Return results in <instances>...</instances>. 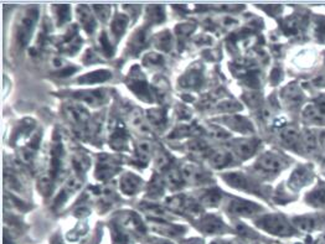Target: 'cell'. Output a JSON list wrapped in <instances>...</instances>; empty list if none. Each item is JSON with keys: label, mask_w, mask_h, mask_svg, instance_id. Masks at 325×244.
<instances>
[{"label": "cell", "mask_w": 325, "mask_h": 244, "mask_svg": "<svg viewBox=\"0 0 325 244\" xmlns=\"http://www.w3.org/2000/svg\"><path fill=\"white\" fill-rule=\"evenodd\" d=\"M287 166V161L280 154L267 151L260 155L254 164V169L260 175L264 177H273L280 174Z\"/></svg>", "instance_id": "1"}, {"label": "cell", "mask_w": 325, "mask_h": 244, "mask_svg": "<svg viewBox=\"0 0 325 244\" xmlns=\"http://www.w3.org/2000/svg\"><path fill=\"white\" fill-rule=\"evenodd\" d=\"M38 9L32 7L25 12V15L20 20L19 26H18L16 30V40L22 47H25L29 43L30 38H32L34 27H35L36 21H38Z\"/></svg>", "instance_id": "2"}, {"label": "cell", "mask_w": 325, "mask_h": 244, "mask_svg": "<svg viewBox=\"0 0 325 244\" xmlns=\"http://www.w3.org/2000/svg\"><path fill=\"white\" fill-rule=\"evenodd\" d=\"M257 225L264 228L270 233H273V235L290 236L293 233L292 228L288 225L287 221L280 216H266V217L260 218L257 221Z\"/></svg>", "instance_id": "3"}, {"label": "cell", "mask_w": 325, "mask_h": 244, "mask_svg": "<svg viewBox=\"0 0 325 244\" xmlns=\"http://www.w3.org/2000/svg\"><path fill=\"white\" fill-rule=\"evenodd\" d=\"M120 161L116 156L100 155L96 165V177L100 181L110 179L120 171Z\"/></svg>", "instance_id": "4"}, {"label": "cell", "mask_w": 325, "mask_h": 244, "mask_svg": "<svg viewBox=\"0 0 325 244\" xmlns=\"http://www.w3.org/2000/svg\"><path fill=\"white\" fill-rule=\"evenodd\" d=\"M65 112L67 118L71 120V123L77 129L88 130L90 125H91L90 124L91 117H90V113L84 107L78 104H68L66 105Z\"/></svg>", "instance_id": "5"}, {"label": "cell", "mask_w": 325, "mask_h": 244, "mask_svg": "<svg viewBox=\"0 0 325 244\" xmlns=\"http://www.w3.org/2000/svg\"><path fill=\"white\" fill-rule=\"evenodd\" d=\"M260 207L254 202L246 201L240 199H230L228 202V212L234 216H241V217H251L258 213Z\"/></svg>", "instance_id": "6"}, {"label": "cell", "mask_w": 325, "mask_h": 244, "mask_svg": "<svg viewBox=\"0 0 325 244\" xmlns=\"http://www.w3.org/2000/svg\"><path fill=\"white\" fill-rule=\"evenodd\" d=\"M182 177L185 181L192 182V184H205V182L210 181V175L206 173L205 170L200 168V166L195 165V164L186 163L182 166L180 169Z\"/></svg>", "instance_id": "7"}, {"label": "cell", "mask_w": 325, "mask_h": 244, "mask_svg": "<svg viewBox=\"0 0 325 244\" xmlns=\"http://www.w3.org/2000/svg\"><path fill=\"white\" fill-rule=\"evenodd\" d=\"M303 120L308 124L324 125L325 127V104H309L302 113Z\"/></svg>", "instance_id": "8"}, {"label": "cell", "mask_w": 325, "mask_h": 244, "mask_svg": "<svg viewBox=\"0 0 325 244\" xmlns=\"http://www.w3.org/2000/svg\"><path fill=\"white\" fill-rule=\"evenodd\" d=\"M110 146L116 150H124L128 146V135L120 120H116L110 128Z\"/></svg>", "instance_id": "9"}, {"label": "cell", "mask_w": 325, "mask_h": 244, "mask_svg": "<svg viewBox=\"0 0 325 244\" xmlns=\"http://www.w3.org/2000/svg\"><path fill=\"white\" fill-rule=\"evenodd\" d=\"M232 149L238 158L248 159L256 154L258 141L254 139H237L232 141Z\"/></svg>", "instance_id": "10"}, {"label": "cell", "mask_w": 325, "mask_h": 244, "mask_svg": "<svg viewBox=\"0 0 325 244\" xmlns=\"http://www.w3.org/2000/svg\"><path fill=\"white\" fill-rule=\"evenodd\" d=\"M120 191H122L123 194L127 195V196H133V195H136V192L142 189L143 181H142L140 177L136 176V175L132 173H126L120 177Z\"/></svg>", "instance_id": "11"}, {"label": "cell", "mask_w": 325, "mask_h": 244, "mask_svg": "<svg viewBox=\"0 0 325 244\" xmlns=\"http://www.w3.org/2000/svg\"><path fill=\"white\" fill-rule=\"evenodd\" d=\"M74 98L84 102L92 107L102 105L106 101V92L103 89H91V91H80L74 94Z\"/></svg>", "instance_id": "12"}, {"label": "cell", "mask_w": 325, "mask_h": 244, "mask_svg": "<svg viewBox=\"0 0 325 244\" xmlns=\"http://www.w3.org/2000/svg\"><path fill=\"white\" fill-rule=\"evenodd\" d=\"M224 123L226 125H228L230 128H232V129L237 130L240 133H244V134H250V133L254 132V127H252L251 122L244 117L231 115V117H226L224 119Z\"/></svg>", "instance_id": "13"}, {"label": "cell", "mask_w": 325, "mask_h": 244, "mask_svg": "<svg viewBox=\"0 0 325 244\" xmlns=\"http://www.w3.org/2000/svg\"><path fill=\"white\" fill-rule=\"evenodd\" d=\"M300 139L302 132L296 127H286L280 132V140H282V143L286 146H290L292 149H296L298 146H300Z\"/></svg>", "instance_id": "14"}, {"label": "cell", "mask_w": 325, "mask_h": 244, "mask_svg": "<svg viewBox=\"0 0 325 244\" xmlns=\"http://www.w3.org/2000/svg\"><path fill=\"white\" fill-rule=\"evenodd\" d=\"M198 226H200V230L206 233H220L225 230L222 221L216 216H205L200 220Z\"/></svg>", "instance_id": "15"}, {"label": "cell", "mask_w": 325, "mask_h": 244, "mask_svg": "<svg viewBox=\"0 0 325 244\" xmlns=\"http://www.w3.org/2000/svg\"><path fill=\"white\" fill-rule=\"evenodd\" d=\"M77 17H78L80 22H81V25L87 32H94L96 30V19H94V14L87 6L84 5V6H80L77 9Z\"/></svg>", "instance_id": "16"}, {"label": "cell", "mask_w": 325, "mask_h": 244, "mask_svg": "<svg viewBox=\"0 0 325 244\" xmlns=\"http://www.w3.org/2000/svg\"><path fill=\"white\" fill-rule=\"evenodd\" d=\"M208 161L210 165L215 169H222L231 164L232 155L231 153L225 149H220V150H215L210 156H208Z\"/></svg>", "instance_id": "17"}, {"label": "cell", "mask_w": 325, "mask_h": 244, "mask_svg": "<svg viewBox=\"0 0 325 244\" xmlns=\"http://www.w3.org/2000/svg\"><path fill=\"white\" fill-rule=\"evenodd\" d=\"M148 122L153 125L156 129H164L166 124V110L164 108H154L146 112Z\"/></svg>", "instance_id": "18"}, {"label": "cell", "mask_w": 325, "mask_h": 244, "mask_svg": "<svg viewBox=\"0 0 325 244\" xmlns=\"http://www.w3.org/2000/svg\"><path fill=\"white\" fill-rule=\"evenodd\" d=\"M200 204L206 207H216L222 200V194L218 189L205 190L200 195Z\"/></svg>", "instance_id": "19"}, {"label": "cell", "mask_w": 325, "mask_h": 244, "mask_svg": "<svg viewBox=\"0 0 325 244\" xmlns=\"http://www.w3.org/2000/svg\"><path fill=\"white\" fill-rule=\"evenodd\" d=\"M152 155V144L148 140L143 139L138 143L136 151V160L139 165L144 166L149 163Z\"/></svg>", "instance_id": "20"}, {"label": "cell", "mask_w": 325, "mask_h": 244, "mask_svg": "<svg viewBox=\"0 0 325 244\" xmlns=\"http://www.w3.org/2000/svg\"><path fill=\"white\" fill-rule=\"evenodd\" d=\"M300 146L306 153L312 154L318 148V138L314 134V132L306 129L304 132H302V139H300Z\"/></svg>", "instance_id": "21"}, {"label": "cell", "mask_w": 325, "mask_h": 244, "mask_svg": "<svg viewBox=\"0 0 325 244\" xmlns=\"http://www.w3.org/2000/svg\"><path fill=\"white\" fill-rule=\"evenodd\" d=\"M224 180L230 185L234 186L236 189L247 190L250 187V181L247 179V176H244V174L240 173H228L224 175Z\"/></svg>", "instance_id": "22"}, {"label": "cell", "mask_w": 325, "mask_h": 244, "mask_svg": "<svg viewBox=\"0 0 325 244\" xmlns=\"http://www.w3.org/2000/svg\"><path fill=\"white\" fill-rule=\"evenodd\" d=\"M153 228L164 236H179L184 232V230L179 226L168 225L166 221H153Z\"/></svg>", "instance_id": "23"}, {"label": "cell", "mask_w": 325, "mask_h": 244, "mask_svg": "<svg viewBox=\"0 0 325 244\" xmlns=\"http://www.w3.org/2000/svg\"><path fill=\"white\" fill-rule=\"evenodd\" d=\"M130 123H132V125H133L134 129L138 130V132L140 133V134L146 135V134H149V133H150L148 125L146 124L143 117H142V113L139 112L138 109L132 110L130 114Z\"/></svg>", "instance_id": "24"}, {"label": "cell", "mask_w": 325, "mask_h": 244, "mask_svg": "<svg viewBox=\"0 0 325 244\" xmlns=\"http://www.w3.org/2000/svg\"><path fill=\"white\" fill-rule=\"evenodd\" d=\"M201 81H202V74H201L200 70H192L188 73H185L184 76L180 79V84H182L184 87H192V88H196L201 84Z\"/></svg>", "instance_id": "25"}, {"label": "cell", "mask_w": 325, "mask_h": 244, "mask_svg": "<svg viewBox=\"0 0 325 244\" xmlns=\"http://www.w3.org/2000/svg\"><path fill=\"white\" fill-rule=\"evenodd\" d=\"M123 225L127 228H130V230L138 233H143L144 230H146L143 222H142L139 216H136V213H127V215L123 216Z\"/></svg>", "instance_id": "26"}, {"label": "cell", "mask_w": 325, "mask_h": 244, "mask_svg": "<svg viewBox=\"0 0 325 244\" xmlns=\"http://www.w3.org/2000/svg\"><path fill=\"white\" fill-rule=\"evenodd\" d=\"M110 77V71L100 70V71H94L92 72V73H88L86 74V76L81 77V79H80L78 82L84 84H94V83H100V82L106 81V79H108Z\"/></svg>", "instance_id": "27"}, {"label": "cell", "mask_w": 325, "mask_h": 244, "mask_svg": "<svg viewBox=\"0 0 325 244\" xmlns=\"http://www.w3.org/2000/svg\"><path fill=\"white\" fill-rule=\"evenodd\" d=\"M128 25V17L123 14H117L114 16V19L112 20L110 24V29H112V34L116 37H120L126 31V27Z\"/></svg>", "instance_id": "28"}, {"label": "cell", "mask_w": 325, "mask_h": 244, "mask_svg": "<svg viewBox=\"0 0 325 244\" xmlns=\"http://www.w3.org/2000/svg\"><path fill=\"white\" fill-rule=\"evenodd\" d=\"M309 179H310V174H309V171L306 170V169H298V170L296 171L292 175V177H290V186H292V189H300L303 185L308 184L309 182Z\"/></svg>", "instance_id": "29"}, {"label": "cell", "mask_w": 325, "mask_h": 244, "mask_svg": "<svg viewBox=\"0 0 325 244\" xmlns=\"http://www.w3.org/2000/svg\"><path fill=\"white\" fill-rule=\"evenodd\" d=\"M186 146L189 153L195 156H205L208 153V150H210L208 144L201 139H192Z\"/></svg>", "instance_id": "30"}, {"label": "cell", "mask_w": 325, "mask_h": 244, "mask_svg": "<svg viewBox=\"0 0 325 244\" xmlns=\"http://www.w3.org/2000/svg\"><path fill=\"white\" fill-rule=\"evenodd\" d=\"M148 40H149L148 30L146 29L138 30V31L133 35V37H132L130 40V45H132L130 50L136 51H136H139L142 47H144V46L146 45Z\"/></svg>", "instance_id": "31"}, {"label": "cell", "mask_w": 325, "mask_h": 244, "mask_svg": "<svg viewBox=\"0 0 325 244\" xmlns=\"http://www.w3.org/2000/svg\"><path fill=\"white\" fill-rule=\"evenodd\" d=\"M198 133H200V128L196 127L194 124H184L182 127L176 128L174 132L170 134V138L176 139V138H185L190 137V135H196Z\"/></svg>", "instance_id": "32"}, {"label": "cell", "mask_w": 325, "mask_h": 244, "mask_svg": "<svg viewBox=\"0 0 325 244\" xmlns=\"http://www.w3.org/2000/svg\"><path fill=\"white\" fill-rule=\"evenodd\" d=\"M142 209L146 211L149 216H152V217L159 218V221H166L168 212L165 211L164 207L148 202V204H142Z\"/></svg>", "instance_id": "33"}, {"label": "cell", "mask_w": 325, "mask_h": 244, "mask_svg": "<svg viewBox=\"0 0 325 244\" xmlns=\"http://www.w3.org/2000/svg\"><path fill=\"white\" fill-rule=\"evenodd\" d=\"M185 182L184 177H182V171L176 170V169H172L166 175V185L172 190H178L182 186Z\"/></svg>", "instance_id": "34"}, {"label": "cell", "mask_w": 325, "mask_h": 244, "mask_svg": "<svg viewBox=\"0 0 325 244\" xmlns=\"http://www.w3.org/2000/svg\"><path fill=\"white\" fill-rule=\"evenodd\" d=\"M4 182H5V186L12 189V191H16V192L22 191V182H20L19 177H18L14 173H10V171L5 170Z\"/></svg>", "instance_id": "35"}, {"label": "cell", "mask_w": 325, "mask_h": 244, "mask_svg": "<svg viewBox=\"0 0 325 244\" xmlns=\"http://www.w3.org/2000/svg\"><path fill=\"white\" fill-rule=\"evenodd\" d=\"M206 134H208L210 138H214V139H216V140H226V139H230V138H231V134H230L228 130H225L224 128L216 127V125L208 127Z\"/></svg>", "instance_id": "36"}, {"label": "cell", "mask_w": 325, "mask_h": 244, "mask_svg": "<svg viewBox=\"0 0 325 244\" xmlns=\"http://www.w3.org/2000/svg\"><path fill=\"white\" fill-rule=\"evenodd\" d=\"M308 201L316 207L325 206V187H319L312 192V197H308Z\"/></svg>", "instance_id": "37"}, {"label": "cell", "mask_w": 325, "mask_h": 244, "mask_svg": "<svg viewBox=\"0 0 325 244\" xmlns=\"http://www.w3.org/2000/svg\"><path fill=\"white\" fill-rule=\"evenodd\" d=\"M172 35H170V32L164 31L156 36V47H159L160 50L169 51L170 48H172Z\"/></svg>", "instance_id": "38"}, {"label": "cell", "mask_w": 325, "mask_h": 244, "mask_svg": "<svg viewBox=\"0 0 325 244\" xmlns=\"http://www.w3.org/2000/svg\"><path fill=\"white\" fill-rule=\"evenodd\" d=\"M162 191H164V182H162V177L154 176L150 182V187H149V195H152L153 197H158L162 194Z\"/></svg>", "instance_id": "39"}, {"label": "cell", "mask_w": 325, "mask_h": 244, "mask_svg": "<svg viewBox=\"0 0 325 244\" xmlns=\"http://www.w3.org/2000/svg\"><path fill=\"white\" fill-rule=\"evenodd\" d=\"M170 161H172V158H170L169 154L165 150H159L156 155V166L158 169H165L170 165Z\"/></svg>", "instance_id": "40"}, {"label": "cell", "mask_w": 325, "mask_h": 244, "mask_svg": "<svg viewBox=\"0 0 325 244\" xmlns=\"http://www.w3.org/2000/svg\"><path fill=\"white\" fill-rule=\"evenodd\" d=\"M162 62H164V60H162V56L158 55V53H154V52L148 53V55L144 56V58H143V63L146 66H148V67L162 66Z\"/></svg>", "instance_id": "41"}, {"label": "cell", "mask_w": 325, "mask_h": 244, "mask_svg": "<svg viewBox=\"0 0 325 244\" xmlns=\"http://www.w3.org/2000/svg\"><path fill=\"white\" fill-rule=\"evenodd\" d=\"M152 22H160L164 20V10L160 6H152L148 9V15H146Z\"/></svg>", "instance_id": "42"}, {"label": "cell", "mask_w": 325, "mask_h": 244, "mask_svg": "<svg viewBox=\"0 0 325 244\" xmlns=\"http://www.w3.org/2000/svg\"><path fill=\"white\" fill-rule=\"evenodd\" d=\"M56 7H58V24H65L70 19V6L68 5H58Z\"/></svg>", "instance_id": "43"}, {"label": "cell", "mask_w": 325, "mask_h": 244, "mask_svg": "<svg viewBox=\"0 0 325 244\" xmlns=\"http://www.w3.org/2000/svg\"><path fill=\"white\" fill-rule=\"evenodd\" d=\"M220 110H225V112H234V110L241 109V105L237 103L236 101H224L218 105Z\"/></svg>", "instance_id": "44"}, {"label": "cell", "mask_w": 325, "mask_h": 244, "mask_svg": "<svg viewBox=\"0 0 325 244\" xmlns=\"http://www.w3.org/2000/svg\"><path fill=\"white\" fill-rule=\"evenodd\" d=\"M100 47H102L103 52H104L107 56L112 55V48H113L112 43H110V38L107 37V35H106V34L100 35Z\"/></svg>", "instance_id": "45"}, {"label": "cell", "mask_w": 325, "mask_h": 244, "mask_svg": "<svg viewBox=\"0 0 325 244\" xmlns=\"http://www.w3.org/2000/svg\"><path fill=\"white\" fill-rule=\"evenodd\" d=\"M192 30H194V25L190 24V22L182 24L176 27V32L180 37H185V36L189 35L190 32H192Z\"/></svg>", "instance_id": "46"}, {"label": "cell", "mask_w": 325, "mask_h": 244, "mask_svg": "<svg viewBox=\"0 0 325 244\" xmlns=\"http://www.w3.org/2000/svg\"><path fill=\"white\" fill-rule=\"evenodd\" d=\"M113 240H114V244H132L130 238L117 230H114V238Z\"/></svg>", "instance_id": "47"}, {"label": "cell", "mask_w": 325, "mask_h": 244, "mask_svg": "<svg viewBox=\"0 0 325 244\" xmlns=\"http://www.w3.org/2000/svg\"><path fill=\"white\" fill-rule=\"evenodd\" d=\"M96 7V12L98 14V16L102 17L103 20H107L108 16H110V7L104 6V5H94Z\"/></svg>", "instance_id": "48"}, {"label": "cell", "mask_w": 325, "mask_h": 244, "mask_svg": "<svg viewBox=\"0 0 325 244\" xmlns=\"http://www.w3.org/2000/svg\"><path fill=\"white\" fill-rule=\"evenodd\" d=\"M186 244H202V242L200 240H190L188 241Z\"/></svg>", "instance_id": "49"}, {"label": "cell", "mask_w": 325, "mask_h": 244, "mask_svg": "<svg viewBox=\"0 0 325 244\" xmlns=\"http://www.w3.org/2000/svg\"><path fill=\"white\" fill-rule=\"evenodd\" d=\"M158 244H172V243L166 242V241H160V242H158Z\"/></svg>", "instance_id": "50"}, {"label": "cell", "mask_w": 325, "mask_h": 244, "mask_svg": "<svg viewBox=\"0 0 325 244\" xmlns=\"http://www.w3.org/2000/svg\"><path fill=\"white\" fill-rule=\"evenodd\" d=\"M322 141H323V146H324V149H325V134L323 135V138H322Z\"/></svg>", "instance_id": "51"}]
</instances>
